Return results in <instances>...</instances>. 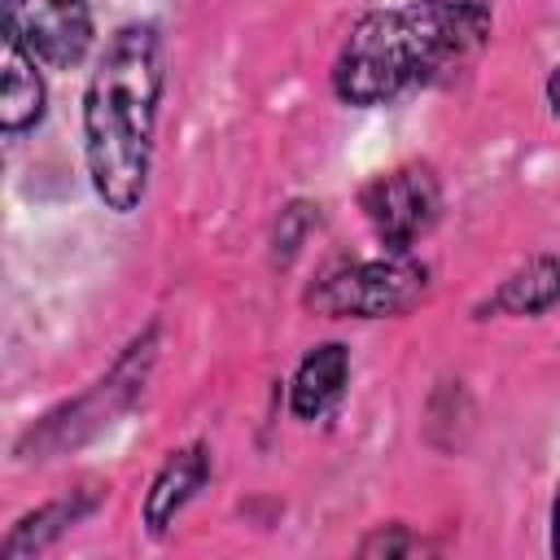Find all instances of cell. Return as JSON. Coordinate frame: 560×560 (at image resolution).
Here are the masks:
<instances>
[{"instance_id":"obj_11","label":"cell","mask_w":560,"mask_h":560,"mask_svg":"<svg viewBox=\"0 0 560 560\" xmlns=\"http://www.w3.org/2000/svg\"><path fill=\"white\" fill-rule=\"evenodd\" d=\"M411 547H416V538H411L402 525H381L372 538L359 542V556H402V551H411Z\"/></svg>"},{"instance_id":"obj_2","label":"cell","mask_w":560,"mask_h":560,"mask_svg":"<svg viewBox=\"0 0 560 560\" xmlns=\"http://www.w3.org/2000/svg\"><path fill=\"white\" fill-rule=\"evenodd\" d=\"M166 88L162 35L153 22L118 26L83 92V158L96 197L114 214H131L149 192L158 105Z\"/></svg>"},{"instance_id":"obj_1","label":"cell","mask_w":560,"mask_h":560,"mask_svg":"<svg viewBox=\"0 0 560 560\" xmlns=\"http://www.w3.org/2000/svg\"><path fill=\"white\" fill-rule=\"evenodd\" d=\"M490 26L494 18L481 0H420L363 13L332 61V92L359 109L411 96L477 57Z\"/></svg>"},{"instance_id":"obj_9","label":"cell","mask_w":560,"mask_h":560,"mask_svg":"<svg viewBox=\"0 0 560 560\" xmlns=\"http://www.w3.org/2000/svg\"><path fill=\"white\" fill-rule=\"evenodd\" d=\"M44 79L35 70V57L4 35V79H0V127L4 136H22L26 127H35L44 118Z\"/></svg>"},{"instance_id":"obj_7","label":"cell","mask_w":560,"mask_h":560,"mask_svg":"<svg viewBox=\"0 0 560 560\" xmlns=\"http://www.w3.org/2000/svg\"><path fill=\"white\" fill-rule=\"evenodd\" d=\"M206 481H210V451H206L201 442L171 451L166 464L158 468V477L149 481V494H144V525H149L153 534H162V529L179 516V508H184Z\"/></svg>"},{"instance_id":"obj_3","label":"cell","mask_w":560,"mask_h":560,"mask_svg":"<svg viewBox=\"0 0 560 560\" xmlns=\"http://www.w3.org/2000/svg\"><path fill=\"white\" fill-rule=\"evenodd\" d=\"M429 293V267L411 254L385 258H359L341 262L337 271L319 276V284L306 293V306L332 319H389L407 315Z\"/></svg>"},{"instance_id":"obj_5","label":"cell","mask_w":560,"mask_h":560,"mask_svg":"<svg viewBox=\"0 0 560 560\" xmlns=\"http://www.w3.org/2000/svg\"><path fill=\"white\" fill-rule=\"evenodd\" d=\"M4 35L35 61L70 70L92 48V9L88 0H4Z\"/></svg>"},{"instance_id":"obj_6","label":"cell","mask_w":560,"mask_h":560,"mask_svg":"<svg viewBox=\"0 0 560 560\" xmlns=\"http://www.w3.org/2000/svg\"><path fill=\"white\" fill-rule=\"evenodd\" d=\"M346 381H350V350L341 341H324L315 346L298 372H293V385H289V411L298 420H324L341 394H346Z\"/></svg>"},{"instance_id":"obj_10","label":"cell","mask_w":560,"mask_h":560,"mask_svg":"<svg viewBox=\"0 0 560 560\" xmlns=\"http://www.w3.org/2000/svg\"><path fill=\"white\" fill-rule=\"evenodd\" d=\"M92 508V499H83V503H74V499H52V503H44L39 512H26L13 529H9V538H4V556L13 560V556H31V551H39V547H48L57 534H66L83 512Z\"/></svg>"},{"instance_id":"obj_4","label":"cell","mask_w":560,"mask_h":560,"mask_svg":"<svg viewBox=\"0 0 560 560\" xmlns=\"http://www.w3.org/2000/svg\"><path fill=\"white\" fill-rule=\"evenodd\" d=\"M359 210L389 254H411L442 219V184L429 162H402L363 184Z\"/></svg>"},{"instance_id":"obj_13","label":"cell","mask_w":560,"mask_h":560,"mask_svg":"<svg viewBox=\"0 0 560 560\" xmlns=\"http://www.w3.org/2000/svg\"><path fill=\"white\" fill-rule=\"evenodd\" d=\"M547 101H551V114L560 118V66H556L551 79H547Z\"/></svg>"},{"instance_id":"obj_8","label":"cell","mask_w":560,"mask_h":560,"mask_svg":"<svg viewBox=\"0 0 560 560\" xmlns=\"http://www.w3.org/2000/svg\"><path fill=\"white\" fill-rule=\"evenodd\" d=\"M560 302V258L538 254L525 267H516L481 306L477 315H542Z\"/></svg>"},{"instance_id":"obj_12","label":"cell","mask_w":560,"mask_h":560,"mask_svg":"<svg viewBox=\"0 0 560 560\" xmlns=\"http://www.w3.org/2000/svg\"><path fill=\"white\" fill-rule=\"evenodd\" d=\"M551 556L560 560V486H556V499H551Z\"/></svg>"}]
</instances>
